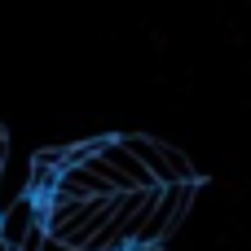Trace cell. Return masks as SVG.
<instances>
[{"label": "cell", "mask_w": 251, "mask_h": 251, "mask_svg": "<svg viewBox=\"0 0 251 251\" xmlns=\"http://www.w3.org/2000/svg\"><path fill=\"white\" fill-rule=\"evenodd\" d=\"M119 141L146 163V172H150L159 185H172V181H203V176L194 172V163L185 159V150H176V146H168V141H159V137L128 132V137H119Z\"/></svg>", "instance_id": "6da1fadb"}, {"label": "cell", "mask_w": 251, "mask_h": 251, "mask_svg": "<svg viewBox=\"0 0 251 251\" xmlns=\"http://www.w3.org/2000/svg\"><path fill=\"white\" fill-rule=\"evenodd\" d=\"M35 221H40V203H35L31 194H22V199L4 203V207H0V243H4L9 251H18L22 234H26Z\"/></svg>", "instance_id": "7a4b0ae2"}, {"label": "cell", "mask_w": 251, "mask_h": 251, "mask_svg": "<svg viewBox=\"0 0 251 251\" xmlns=\"http://www.w3.org/2000/svg\"><path fill=\"white\" fill-rule=\"evenodd\" d=\"M4 150H9V141H4V128H0V159H4Z\"/></svg>", "instance_id": "3957f363"}]
</instances>
